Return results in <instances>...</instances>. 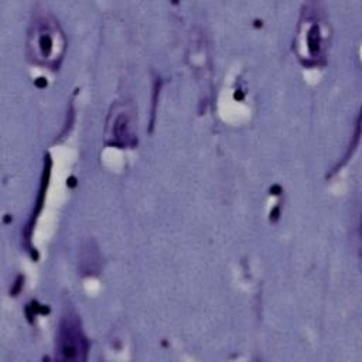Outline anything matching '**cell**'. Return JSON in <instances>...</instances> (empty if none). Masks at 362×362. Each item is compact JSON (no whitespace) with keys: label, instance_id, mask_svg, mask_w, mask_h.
I'll return each mask as SVG.
<instances>
[{"label":"cell","instance_id":"7a4b0ae2","mask_svg":"<svg viewBox=\"0 0 362 362\" xmlns=\"http://www.w3.org/2000/svg\"><path fill=\"white\" fill-rule=\"evenodd\" d=\"M331 28L317 8L305 7L298 21L294 49L298 59L305 65H317L325 59L329 48Z\"/></svg>","mask_w":362,"mask_h":362},{"label":"cell","instance_id":"277c9868","mask_svg":"<svg viewBox=\"0 0 362 362\" xmlns=\"http://www.w3.org/2000/svg\"><path fill=\"white\" fill-rule=\"evenodd\" d=\"M110 116L113 117V123L107 124V127L112 129L109 136L113 139V143H116V144H122V146L127 144L130 141V139L133 137V134L130 130V127H132L130 117H129L126 109L120 110L115 115L112 113Z\"/></svg>","mask_w":362,"mask_h":362},{"label":"cell","instance_id":"3957f363","mask_svg":"<svg viewBox=\"0 0 362 362\" xmlns=\"http://www.w3.org/2000/svg\"><path fill=\"white\" fill-rule=\"evenodd\" d=\"M86 351L88 342L81 329L79 320L74 314L65 315L58 329L55 358L59 361H83Z\"/></svg>","mask_w":362,"mask_h":362},{"label":"cell","instance_id":"6da1fadb","mask_svg":"<svg viewBox=\"0 0 362 362\" xmlns=\"http://www.w3.org/2000/svg\"><path fill=\"white\" fill-rule=\"evenodd\" d=\"M66 48L64 31L51 14L35 16L27 31V54L31 61L55 68L59 65Z\"/></svg>","mask_w":362,"mask_h":362}]
</instances>
